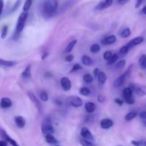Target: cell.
Returning <instances> with one entry per match:
<instances>
[{
    "instance_id": "cell-7",
    "label": "cell",
    "mask_w": 146,
    "mask_h": 146,
    "mask_svg": "<svg viewBox=\"0 0 146 146\" xmlns=\"http://www.w3.org/2000/svg\"><path fill=\"white\" fill-rule=\"evenodd\" d=\"M81 135L84 139L87 140V141H91V142H93L94 141V138L93 136L92 133L89 131V129L88 128H86V127H84V128H81Z\"/></svg>"
},
{
    "instance_id": "cell-46",
    "label": "cell",
    "mask_w": 146,
    "mask_h": 146,
    "mask_svg": "<svg viewBox=\"0 0 146 146\" xmlns=\"http://www.w3.org/2000/svg\"><path fill=\"white\" fill-rule=\"evenodd\" d=\"M99 72H100V71H99V68H96L94 69V75L96 78H97V76H98Z\"/></svg>"
},
{
    "instance_id": "cell-4",
    "label": "cell",
    "mask_w": 146,
    "mask_h": 146,
    "mask_svg": "<svg viewBox=\"0 0 146 146\" xmlns=\"http://www.w3.org/2000/svg\"><path fill=\"white\" fill-rule=\"evenodd\" d=\"M133 92V91L130 87L124 88L123 91V98L125 102L129 105H133L135 104V98H134Z\"/></svg>"
},
{
    "instance_id": "cell-15",
    "label": "cell",
    "mask_w": 146,
    "mask_h": 146,
    "mask_svg": "<svg viewBox=\"0 0 146 146\" xmlns=\"http://www.w3.org/2000/svg\"><path fill=\"white\" fill-rule=\"evenodd\" d=\"M14 123L18 128H23L26 125V120L21 115H17L14 117Z\"/></svg>"
},
{
    "instance_id": "cell-10",
    "label": "cell",
    "mask_w": 146,
    "mask_h": 146,
    "mask_svg": "<svg viewBox=\"0 0 146 146\" xmlns=\"http://www.w3.org/2000/svg\"><path fill=\"white\" fill-rule=\"evenodd\" d=\"M127 77H128V76H127V74H125V73H124L122 75L118 77V78L115 80V81H114L113 86L115 87V88H118V87H120L121 86L123 85L124 83L125 82V80H126Z\"/></svg>"
},
{
    "instance_id": "cell-2",
    "label": "cell",
    "mask_w": 146,
    "mask_h": 146,
    "mask_svg": "<svg viewBox=\"0 0 146 146\" xmlns=\"http://www.w3.org/2000/svg\"><path fill=\"white\" fill-rule=\"evenodd\" d=\"M27 18H28V12L23 11L22 13H21V14L19 17L18 20H17V25H16L15 32H14V36H15L19 35L21 33V31L24 30Z\"/></svg>"
},
{
    "instance_id": "cell-54",
    "label": "cell",
    "mask_w": 146,
    "mask_h": 146,
    "mask_svg": "<svg viewBox=\"0 0 146 146\" xmlns=\"http://www.w3.org/2000/svg\"><path fill=\"white\" fill-rule=\"evenodd\" d=\"M55 146H60V145H55Z\"/></svg>"
},
{
    "instance_id": "cell-43",
    "label": "cell",
    "mask_w": 146,
    "mask_h": 146,
    "mask_svg": "<svg viewBox=\"0 0 146 146\" xmlns=\"http://www.w3.org/2000/svg\"><path fill=\"white\" fill-rule=\"evenodd\" d=\"M131 143L134 146H141V141H131Z\"/></svg>"
},
{
    "instance_id": "cell-5",
    "label": "cell",
    "mask_w": 146,
    "mask_h": 146,
    "mask_svg": "<svg viewBox=\"0 0 146 146\" xmlns=\"http://www.w3.org/2000/svg\"><path fill=\"white\" fill-rule=\"evenodd\" d=\"M67 101L71 106L74 108H79L83 106V101L80 97L74 96H71L67 99Z\"/></svg>"
},
{
    "instance_id": "cell-27",
    "label": "cell",
    "mask_w": 146,
    "mask_h": 146,
    "mask_svg": "<svg viewBox=\"0 0 146 146\" xmlns=\"http://www.w3.org/2000/svg\"><path fill=\"white\" fill-rule=\"evenodd\" d=\"M76 43H77V40L76 39L71 41V42H70L69 44L67 45L66 48V49H65V52L66 53H70V52H71V51L73 50V48H74V46H76Z\"/></svg>"
},
{
    "instance_id": "cell-55",
    "label": "cell",
    "mask_w": 146,
    "mask_h": 146,
    "mask_svg": "<svg viewBox=\"0 0 146 146\" xmlns=\"http://www.w3.org/2000/svg\"><path fill=\"white\" fill-rule=\"evenodd\" d=\"M118 146H123V145H118Z\"/></svg>"
},
{
    "instance_id": "cell-31",
    "label": "cell",
    "mask_w": 146,
    "mask_h": 146,
    "mask_svg": "<svg viewBox=\"0 0 146 146\" xmlns=\"http://www.w3.org/2000/svg\"><path fill=\"white\" fill-rule=\"evenodd\" d=\"M118 58H119V56H118V55L117 54H113L112 56H111V58H110L107 61V64H108V65H111V64H113L114 63H115L117 61H118Z\"/></svg>"
},
{
    "instance_id": "cell-8",
    "label": "cell",
    "mask_w": 146,
    "mask_h": 146,
    "mask_svg": "<svg viewBox=\"0 0 146 146\" xmlns=\"http://www.w3.org/2000/svg\"><path fill=\"white\" fill-rule=\"evenodd\" d=\"M113 3V0H104L96 6L95 9L98 10V11H101V10H104L111 7Z\"/></svg>"
},
{
    "instance_id": "cell-51",
    "label": "cell",
    "mask_w": 146,
    "mask_h": 146,
    "mask_svg": "<svg viewBox=\"0 0 146 146\" xmlns=\"http://www.w3.org/2000/svg\"><path fill=\"white\" fill-rule=\"evenodd\" d=\"M142 12L144 14H145V15H146V5L144 6L143 8L142 9Z\"/></svg>"
},
{
    "instance_id": "cell-33",
    "label": "cell",
    "mask_w": 146,
    "mask_h": 146,
    "mask_svg": "<svg viewBox=\"0 0 146 146\" xmlns=\"http://www.w3.org/2000/svg\"><path fill=\"white\" fill-rule=\"evenodd\" d=\"M83 79L86 84H91L93 81V77L90 74H86L83 76Z\"/></svg>"
},
{
    "instance_id": "cell-12",
    "label": "cell",
    "mask_w": 146,
    "mask_h": 146,
    "mask_svg": "<svg viewBox=\"0 0 146 146\" xmlns=\"http://www.w3.org/2000/svg\"><path fill=\"white\" fill-rule=\"evenodd\" d=\"M1 135L2 136V138H4V141H7V143H9V144H11L12 146H19L18 143H17V141L15 140H14L13 138H11L7 133L5 132L4 131H1Z\"/></svg>"
},
{
    "instance_id": "cell-49",
    "label": "cell",
    "mask_w": 146,
    "mask_h": 146,
    "mask_svg": "<svg viewBox=\"0 0 146 146\" xmlns=\"http://www.w3.org/2000/svg\"><path fill=\"white\" fill-rule=\"evenodd\" d=\"M7 145H8V143L4 140L0 141V146H7Z\"/></svg>"
},
{
    "instance_id": "cell-1",
    "label": "cell",
    "mask_w": 146,
    "mask_h": 146,
    "mask_svg": "<svg viewBox=\"0 0 146 146\" xmlns=\"http://www.w3.org/2000/svg\"><path fill=\"white\" fill-rule=\"evenodd\" d=\"M58 9L57 0H44L41 4V13L45 19H49L55 14Z\"/></svg>"
},
{
    "instance_id": "cell-14",
    "label": "cell",
    "mask_w": 146,
    "mask_h": 146,
    "mask_svg": "<svg viewBox=\"0 0 146 146\" xmlns=\"http://www.w3.org/2000/svg\"><path fill=\"white\" fill-rule=\"evenodd\" d=\"M100 125L103 129H109L113 125V121L109 118H104L101 121Z\"/></svg>"
},
{
    "instance_id": "cell-36",
    "label": "cell",
    "mask_w": 146,
    "mask_h": 146,
    "mask_svg": "<svg viewBox=\"0 0 146 146\" xmlns=\"http://www.w3.org/2000/svg\"><path fill=\"white\" fill-rule=\"evenodd\" d=\"M7 33H8V27L7 25H4L3 27V28L1 29V38L2 39L6 38L7 35Z\"/></svg>"
},
{
    "instance_id": "cell-19",
    "label": "cell",
    "mask_w": 146,
    "mask_h": 146,
    "mask_svg": "<svg viewBox=\"0 0 146 146\" xmlns=\"http://www.w3.org/2000/svg\"><path fill=\"white\" fill-rule=\"evenodd\" d=\"M97 79H98V82L100 85L102 86L105 84L107 80V76L106 73L104 72V71H100L98 76H97Z\"/></svg>"
},
{
    "instance_id": "cell-44",
    "label": "cell",
    "mask_w": 146,
    "mask_h": 146,
    "mask_svg": "<svg viewBox=\"0 0 146 146\" xmlns=\"http://www.w3.org/2000/svg\"><path fill=\"white\" fill-rule=\"evenodd\" d=\"M139 116L141 119L146 120V111H142V112L140 113Z\"/></svg>"
},
{
    "instance_id": "cell-17",
    "label": "cell",
    "mask_w": 146,
    "mask_h": 146,
    "mask_svg": "<svg viewBox=\"0 0 146 146\" xmlns=\"http://www.w3.org/2000/svg\"><path fill=\"white\" fill-rule=\"evenodd\" d=\"M21 78L24 80H29L31 78V65H28L21 73Z\"/></svg>"
},
{
    "instance_id": "cell-25",
    "label": "cell",
    "mask_w": 146,
    "mask_h": 146,
    "mask_svg": "<svg viewBox=\"0 0 146 146\" xmlns=\"http://www.w3.org/2000/svg\"><path fill=\"white\" fill-rule=\"evenodd\" d=\"M138 64L141 68L142 69H146V55L143 54L141 56L138 60Z\"/></svg>"
},
{
    "instance_id": "cell-13",
    "label": "cell",
    "mask_w": 146,
    "mask_h": 146,
    "mask_svg": "<svg viewBox=\"0 0 146 146\" xmlns=\"http://www.w3.org/2000/svg\"><path fill=\"white\" fill-rule=\"evenodd\" d=\"M116 36L113 34L112 35H109L108 36L105 37L104 38H103L101 40V44L103 45H111V44H114V43L116 41Z\"/></svg>"
},
{
    "instance_id": "cell-11",
    "label": "cell",
    "mask_w": 146,
    "mask_h": 146,
    "mask_svg": "<svg viewBox=\"0 0 146 146\" xmlns=\"http://www.w3.org/2000/svg\"><path fill=\"white\" fill-rule=\"evenodd\" d=\"M143 41H144L143 37L138 36V37H135V38H133L132 40H131V41H130L129 42L126 44V45L128 46L130 48V49H131V48H133V47L142 44V43L143 42Z\"/></svg>"
},
{
    "instance_id": "cell-23",
    "label": "cell",
    "mask_w": 146,
    "mask_h": 146,
    "mask_svg": "<svg viewBox=\"0 0 146 146\" xmlns=\"http://www.w3.org/2000/svg\"><path fill=\"white\" fill-rule=\"evenodd\" d=\"M81 61H82V63L84 65L87 66H91L93 64H94V61H93L92 58L87 55L83 56L82 58H81Z\"/></svg>"
},
{
    "instance_id": "cell-26",
    "label": "cell",
    "mask_w": 146,
    "mask_h": 146,
    "mask_svg": "<svg viewBox=\"0 0 146 146\" xmlns=\"http://www.w3.org/2000/svg\"><path fill=\"white\" fill-rule=\"evenodd\" d=\"M131 29H130L129 28H125L121 31V33H120V36H121V38H125L129 37L130 36H131Z\"/></svg>"
},
{
    "instance_id": "cell-50",
    "label": "cell",
    "mask_w": 146,
    "mask_h": 146,
    "mask_svg": "<svg viewBox=\"0 0 146 146\" xmlns=\"http://www.w3.org/2000/svg\"><path fill=\"white\" fill-rule=\"evenodd\" d=\"M48 55H49V53H48V52H45L44 54H43L42 56H41V59H42V60L46 59V58L47 57H48Z\"/></svg>"
},
{
    "instance_id": "cell-38",
    "label": "cell",
    "mask_w": 146,
    "mask_h": 146,
    "mask_svg": "<svg viewBox=\"0 0 146 146\" xmlns=\"http://www.w3.org/2000/svg\"><path fill=\"white\" fill-rule=\"evenodd\" d=\"M82 69H83L82 66L80 65L79 64H75L74 66H73L72 68H71V70L70 71V73L75 72V71H79V70H82Z\"/></svg>"
},
{
    "instance_id": "cell-40",
    "label": "cell",
    "mask_w": 146,
    "mask_h": 146,
    "mask_svg": "<svg viewBox=\"0 0 146 146\" xmlns=\"http://www.w3.org/2000/svg\"><path fill=\"white\" fill-rule=\"evenodd\" d=\"M97 100H98V101L99 103H101V104H103V103L105 102L106 97L104 96H103V95H98V96H97Z\"/></svg>"
},
{
    "instance_id": "cell-37",
    "label": "cell",
    "mask_w": 146,
    "mask_h": 146,
    "mask_svg": "<svg viewBox=\"0 0 146 146\" xmlns=\"http://www.w3.org/2000/svg\"><path fill=\"white\" fill-rule=\"evenodd\" d=\"M125 64H126V61H125V60H121V61H119L116 64L115 68H116L117 69H121V68H124Z\"/></svg>"
},
{
    "instance_id": "cell-35",
    "label": "cell",
    "mask_w": 146,
    "mask_h": 146,
    "mask_svg": "<svg viewBox=\"0 0 146 146\" xmlns=\"http://www.w3.org/2000/svg\"><path fill=\"white\" fill-rule=\"evenodd\" d=\"M80 143H81V145L82 146H95V145L93 143V142L87 141V140L84 139V138L80 140Z\"/></svg>"
},
{
    "instance_id": "cell-3",
    "label": "cell",
    "mask_w": 146,
    "mask_h": 146,
    "mask_svg": "<svg viewBox=\"0 0 146 146\" xmlns=\"http://www.w3.org/2000/svg\"><path fill=\"white\" fill-rule=\"evenodd\" d=\"M41 132L44 135L54 133V128L49 118H45L41 123Z\"/></svg>"
},
{
    "instance_id": "cell-20",
    "label": "cell",
    "mask_w": 146,
    "mask_h": 146,
    "mask_svg": "<svg viewBox=\"0 0 146 146\" xmlns=\"http://www.w3.org/2000/svg\"><path fill=\"white\" fill-rule=\"evenodd\" d=\"M45 140L48 143L52 144V145H58V141L52 134H48L45 135Z\"/></svg>"
},
{
    "instance_id": "cell-16",
    "label": "cell",
    "mask_w": 146,
    "mask_h": 146,
    "mask_svg": "<svg viewBox=\"0 0 146 146\" xmlns=\"http://www.w3.org/2000/svg\"><path fill=\"white\" fill-rule=\"evenodd\" d=\"M12 106V102L9 98H2L0 101V107L3 109L9 108Z\"/></svg>"
},
{
    "instance_id": "cell-32",
    "label": "cell",
    "mask_w": 146,
    "mask_h": 146,
    "mask_svg": "<svg viewBox=\"0 0 146 146\" xmlns=\"http://www.w3.org/2000/svg\"><path fill=\"white\" fill-rule=\"evenodd\" d=\"M31 4H32V0H26L25 3L24 4V7H23V11L28 12L29 9L31 8Z\"/></svg>"
},
{
    "instance_id": "cell-29",
    "label": "cell",
    "mask_w": 146,
    "mask_h": 146,
    "mask_svg": "<svg viewBox=\"0 0 146 146\" xmlns=\"http://www.w3.org/2000/svg\"><path fill=\"white\" fill-rule=\"evenodd\" d=\"M100 50H101V46L98 44H92L91 46V47H90V51L92 54H97V53L99 52Z\"/></svg>"
},
{
    "instance_id": "cell-22",
    "label": "cell",
    "mask_w": 146,
    "mask_h": 146,
    "mask_svg": "<svg viewBox=\"0 0 146 146\" xmlns=\"http://www.w3.org/2000/svg\"><path fill=\"white\" fill-rule=\"evenodd\" d=\"M96 105L95 104L92 102H87L86 104H85V109L87 113H92L95 111L96 110Z\"/></svg>"
},
{
    "instance_id": "cell-24",
    "label": "cell",
    "mask_w": 146,
    "mask_h": 146,
    "mask_svg": "<svg viewBox=\"0 0 146 146\" xmlns=\"http://www.w3.org/2000/svg\"><path fill=\"white\" fill-rule=\"evenodd\" d=\"M129 50H130V48L127 45L123 46L121 47L119 50V53H118V56L119 57L125 56L128 53Z\"/></svg>"
},
{
    "instance_id": "cell-9",
    "label": "cell",
    "mask_w": 146,
    "mask_h": 146,
    "mask_svg": "<svg viewBox=\"0 0 146 146\" xmlns=\"http://www.w3.org/2000/svg\"><path fill=\"white\" fill-rule=\"evenodd\" d=\"M60 84H61L62 88L65 91H69V90H71V82L68 77H62V78H61V81H60Z\"/></svg>"
},
{
    "instance_id": "cell-41",
    "label": "cell",
    "mask_w": 146,
    "mask_h": 146,
    "mask_svg": "<svg viewBox=\"0 0 146 146\" xmlns=\"http://www.w3.org/2000/svg\"><path fill=\"white\" fill-rule=\"evenodd\" d=\"M74 55L70 54V55H67L65 57V61H66V62H71V61L74 60Z\"/></svg>"
},
{
    "instance_id": "cell-45",
    "label": "cell",
    "mask_w": 146,
    "mask_h": 146,
    "mask_svg": "<svg viewBox=\"0 0 146 146\" xmlns=\"http://www.w3.org/2000/svg\"><path fill=\"white\" fill-rule=\"evenodd\" d=\"M144 1H145V0H137L135 5V8H138V7H141V5L143 4V2Z\"/></svg>"
},
{
    "instance_id": "cell-18",
    "label": "cell",
    "mask_w": 146,
    "mask_h": 146,
    "mask_svg": "<svg viewBox=\"0 0 146 146\" xmlns=\"http://www.w3.org/2000/svg\"><path fill=\"white\" fill-rule=\"evenodd\" d=\"M137 95L140 96H146V86H135L134 89Z\"/></svg>"
},
{
    "instance_id": "cell-34",
    "label": "cell",
    "mask_w": 146,
    "mask_h": 146,
    "mask_svg": "<svg viewBox=\"0 0 146 146\" xmlns=\"http://www.w3.org/2000/svg\"><path fill=\"white\" fill-rule=\"evenodd\" d=\"M39 97L41 101H44V102H46V101H47L48 100V95L46 91H41V93L39 94Z\"/></svg>"
},
{
    "instance_id": "cell-53",
    "label": "cell",
    "mask_w": 146,
    "mask_h": 146,
    "mask_svg": "<svg viewBox=\"0 0 146 146\" xmlns=\"http://www.w3.org/2000/svg\"><path fill=\"white\" fill-rule=\"evenodd\" d=\"M143 124H144V125H145V126L146 127V120H144V121H143Z\"/></svg>"
},
{
    "instance_id": "cell-39",
    "label": "cell",
    "mask_w": 146,
    "mask_h": 146,
    "mask_svg": "<svg viewBox=\"0 0 146 146\" xmlns=\"http://www.w3.org/2000/svg\"><path fill=\"white\" fill-rule=\"evenodd\" d=\"M112 55H113V54L111 51H106V52H104V55H103V56H104V59L106 60V61H108V60L109 59L111 56H112Z\"/></svg>"
},
{
    "instance_id": "cell-28",
    "label": "cell",
    "mask_w": 146,
    "mask_h": 146,
    "mask_svg": "<svg viewBox=\"0 0 146 146\" xmlns=\"http://www.w3.org/2000/svg\"><path fill=\"white\" fill-rule=\"evenodd\" d=\"M138 113L135 111H131V112H129L128 113H127L125 116V120L126 121H132L133 119L135 118L137 116Z\"/></svg>"
},
{
    "instance_id": "cell-30",
    "label": "cell",
    "mask_w": 146,
    "mask_h": 146,
    "mask_svg": "<svg viewBox=\"0 0 146 146\" xmlns=\"http://www.w3.org/2000/svg\"><path fill=\"white\" fill-rule=\"evenodd\" d=\"M79 93L81 95L84 96H88L91 94V90L87 87H81L79 90Z\"/></svg>"
},
{
    "instance_id": "cell-6",
    "label": "cell",
    "mask_w": 146,
    "mask_h": 146,
    "mask_svg": "<svg viewBox=\"0 0 146 146\" xmlns=\"http://www.w3.org/2000/svg\"><path fill=\"white\" fill-rule=\"evenodd\" d=\"M27 95H28L29 99L31 100V101H32L33 104L35 105L36 108H37V110H38V113H41V111H42V106H41V102L38 101V99L36 98V96L34 95L32 92H31V91H29V92H27Z\"/></svg>"
},
{
    "instance_id": "cell-47",
    "label": "cell",
    "mask_w": 146,
    "mask_h": 146,
    "mask_svg": "<svg viewBox=\"0 0 146 146\" xmlns=\"http://www.w3.org/2000/svg\"><path fill=\"white\" fill-rule=\"evenodd\" d=\"M3 9H4V1L3 0H0V16L3 11Z\"/></svg>"
},
{
    "instance_id": "cell-52",
    "label": "cell",
    "mask_w": 146,
    "mask_h": 146,
    "mask_svg": "<svg viewBox=\"0 0 146 146\" xmlns=\"http://www.w3.org/2000/svg\"><path fill=\"white\" fill-rule=\"evenodd\" d=\"M141 146H146V141H141Z\"/></svg>"
},
{
    "instance_id": "cell-48",
    "label": "cell",
    "mask_w": 146,
    "mask_h": 146,
    "mask_svg": "<svg viewBox=\"0 0 146 146\" xmlns=\"http://www.w3.org/2000/svg\"><path fill=\"white\" fill-rule=\"evenodd\" d=\"M128 1H129V0H117V2H118V4L123 5V4H126Z\"/></svg>"
},
{
    "instance_id": "cell-21",
    "label": "cell",
    "mask_w": 146,
    "mask_h": 146,
    "mask_svg": "<svg viewBox=\"0 0 146 146\" xmlns=\"http://www.w3.org/2000/svg\"><path fill=\"white\" fill-rule=\"evenodd\" d=\"M17 62L14 61H8V60H4L0 58V66L4 67H11L16 65Z\"/></svg>"
},
{
    "instance_id": "cell-42",
    "label": "cell",
    "mask_w": 146,
    "mask_h": 146,
    "mask_svg": "<svg viewBox=\"0 0 146 146\" xmlns=\"http://www.w3.org/2000/svg\"><path fill=\"white\" fill-rule=\"evenodd\" d=\"M114 101H115V104H118V105L119 106H122L123 104V100H121V98H115Z\"/></svg>"
}]
</instances>
